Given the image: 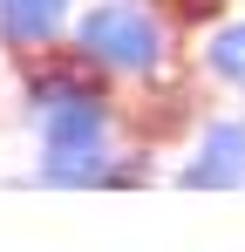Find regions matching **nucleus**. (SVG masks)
Returning <instances> with one entry per match:
<instances>
[{
  "label": "nucleus",
  "mask_w": 245,
  "mask_h": 252,
  "mask_svg": "<svg viewBox=\"0 0 245 252\" xmlns=\"http://www.w3.org/2000/svg\"><path fill=\"white\" fill-rule=\"evenodd\" d=\"M170 21L163 0H89L68 28V55L109 82H163L170 75Z\"/></svg>",
  "instance_id": "obj_2"
},
{
  "label": "nucleus",
  "mask_w": 245,
  "mask_h": 252,
  "mask_svg": "<svg viewBox=\"0 0 245 252\" xmlns=\"http://www.w3.org/2000/svg\"><path fill=\"white\" fill-rule=\"evenodd\" d=\"M184 191H239L245 184V109H225L191 136V157L177 170Z\"/></svg>",
  "instance_id": "obj_5"
},
{
  "label": "nucleus",
  "mask_w": 245,
  "mask_h": 252,
  "mask_svg": "<svg viewBox=\"0 0 245 252\" xmlns=\"http://www.w3.org/2000/svg\"><path fill=\"white\" fill-rule=\"evenodd\" d=\"M150 177H157L150 150H116V143H102V150H41L34 170H28V184H48V191H136Z\"/></svg>",
  "instance_id": "obj_3"
},
{
  "label": "nucleus",
  "mask_w": 245,
  "mask_h": 252,
  "mask_svg": "<svg viewBox=\"0 0 245 252\" xmlns=\"http://www.w3.org/2000/svg\"><path fill=\"white\" fill-rule=\"evenodd\" d=\"M21 109H28V129L41 150H102V143H116V123H122L109 75L82 68L68 48L28 68Z\"/></svg>",
  "instance_id": "obj_1"
},
{
  "label": "nucleus",
  "mask_w": 245,
  "mask_h": 252,
  "mask_svg": "<svg viewBox=\"0 0 245 252\" xmlns=\"http://www.w3.org/2000/svg\"><path fill=\"white\" fill-rule=\"evenodd\" d=\"M75 14H82L75 0H0V55H14L21 68L61 55Z\"/></svg>",
  "instance_id": "obj_4"
},
{
  "label": "nucleus",
  "mask_w": 245,
  "mask_h": 252,
  "mask_svg": "<svg viewBox=\"0 0 245 252\" xmlns=\"http://www.w3.org/2000/svg\"><path fill=\"white\" fill-rule=\"evenodd\" d=\"M198 68H204V75H211L218 89L245 95V14L218 21V28L204 34V48H198Z\"/></svg>",
  "instance_id": "obj_6"
}]
</instances>
